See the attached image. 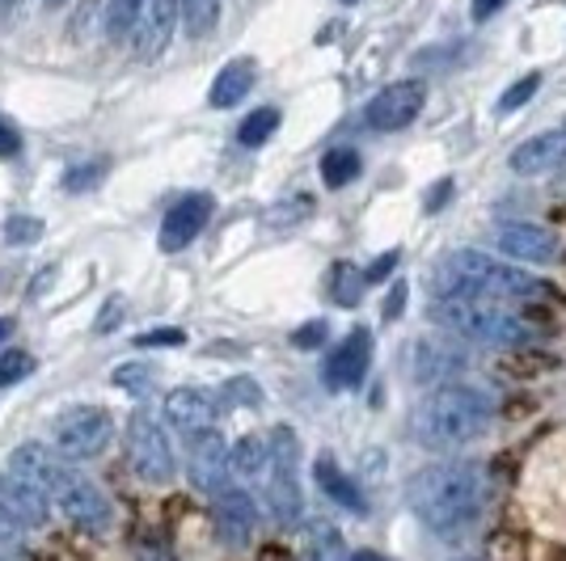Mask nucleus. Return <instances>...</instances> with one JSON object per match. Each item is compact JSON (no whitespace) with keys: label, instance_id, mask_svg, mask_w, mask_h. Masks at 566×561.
Returning <instances> with one entry per match:
<instances>
[{"label":"nucleus","instance_id":"f257e3e1","mask_svg":"<svg viewBox=\"0 0 566 561\" xmlns=\"http://www.w3.org/2000/svg\"><path fill=\"white\" fill-rule=\"evenodd\" d=\"M406 498H410V511L423 519V528L452 540L482 523L491 502V477L478 461H440L410 477Z\"/></svg>","mask_w":566,"mask_h":561},{"label":"nucleus","instance_id":"f03ea898","mask_svg":"<svg viewBox=\"0 0 566 561\" xmlns=\"http://www.w3.org/2000/svg\"><path fill=\"white\" fill-rule=\"evenodd\" d=\"M491 422H495V393L491 389L465 384V380H444L419 405L415 435L436 452H452V447H465L478 435H486Z\"/></svg>","mask_w":566,"mask_h":561},{"label":"nucleus","instance_id":"7ed1b4c3","mask_svg":"<svg viewBox=\"0 0 566 561\" xmlns=\"http://www.w3.org/2000/svg\"><path fill=\"white\" fill-rule=\"evenodd\" d=\"M431 317H436V326L461 334L478 347H528L545 334L537 321L520 317L516 308H507L503 300L457 296V292H440L431 305Z\"/></svg>","mask_w":566,"mask_h":561},{"label":"nucleus","instance_id":"20e7f679","mask_svg":"<svg viewBox=\"0 0 566 561\" xmlns=\"http://www.w3.org/2000/svg\"><path fill=\"white\" fill-rule=\"evenodd\" d=\"M444 275V292H457V296H486V300H537L545 296V287L537 275H528L516 262H499V257H486L478 250H452L440 266Z\"/></svg>","mask_w":566,"mask_h":561},{"label":"nucleus","instance_id":"39448f33","mask_svg":"<svg viewBox=\"0 0 566 561\" xmlns=\"http://www.w3.org/2000/svg\"><path fill=\"white\" fill-rule=\"evenodd\" d=\"M266 498L271 515L283 528H296L305 515V494H301V440L292 426H275L266 444Z\"/></svg>","mask_w":566,"mask_h":561},{"label":"nucleus","instance_id":"423d86ee","mask_svg":"<svg viewBox=\"0 0 566 561\" xmlns=\"http://www.w3.org/2000/svg\"><path fill=\"white\" fill-rule=\"evenodd\" d=\"M127 461L136 468V477H144L148 486H169L174 473H178L166 426L153 414H144V410H136L132 422H127Z\"/></svg>","mask_w":566,"mask_h":561},{"label":"nucleus","instance_id":"0eeeda50","mask_svg":"<svg viewBox=\"0 0 566 561\" xmlns=\"http://www.w3.org/2000/svg\"><path fill=\"white\" fill-rule=\"evenodd\" d=\"M115 440V419L102 405H72L55 419V452L69 461H94Z\"/></svg>","mask_w":566,"mask_h":561},{"label":"nucleus","instance_id":"6e6552de","mask_svg":"<svg viewBox=\"0 0 566 561\" xmlns=\"http://www.w3.org/2000/svg\"><path fill=\"white\" fill-rule=\"evenodd\" d=\"M9 473L30 481L34 490L48 494V498H55L72 477H81L64 452H55V447H48V444H34V440H30V444H18L9 452Z\"/></svg>","mask_w":566,"mask_h":561},{"label":"nucleus","instance_id":"1a4fd4ad","mask_svg":"<svg viewBox=\"0 0 566 561\" xmlns=\"http://www.w3.org/2000/svg\"><path fill=\"white\" fill-rule=\"evenodd\" d=\"M427 106V85L423 81H394L385 85L368 106H364V123L373 131H401L410 127L415 118L423 115Z\"/></svg>","mask_w":566,"mask_h":561},{"label":"nucleus","instance_id":"9d476101","mask_svg":"<svg viewBox=\"0 0 566 561\" xmlns=\"http://www.w3.org/2000/svg\"><path fill=\"white\" fill-rule=\"evenodd\" d=\"M55 502H60V515L76 523L81 532H106L111 523H115V507H111V498L102 486H94L90 477H72L64 490L55 494Z\"/></svg>","mask_w":566,"mask_h":561},{"label":"nucleus","instance_id":"9b49d317","mask_svg":"<svg viewBox=\"0 0 566 561\" xmlns=\"http://www.w3.org/2000/svg\"><path fill=\"white\" fill-rule=\"evenodd\" d=\"M174 30H178V0H140L132 34H127L136 60H157L169 47Z\"/></svg>","mask_w":566,"mask_h":561},{"label":"nucleus","instance_id":"f8f14e48","mask_svg":"<svg viewBox=\"0 0 566 561\" xmlns=\"http://www.w3.org/2000/svg\"><path fill=\"white\" fill-rule=\"evenodd\" d=\"M368 368H373V334L359 326L326 359V384H331L334 393H352V389L364 384Z\"/></svg>","mask_w":566,"mask_h":561},{"label":"nucleus","instance_id":"ddd939ff","mask_svg":"<svg viewBox=\"0 0 566 561\" xmlns=\"http://www.w3.org/2000/svg\"><path fill=\"white\" fill-rule=\"evenodd\" d=\"M212 515H216V532L224 544H250L254 540V528H259V507L254 498L241 490V486H220L212 494Z\"/></svg>","mask_w":566,"mask_h":561},{"label":"nucleus","instance_id":"4468645a","mask_svg":"<svg viewBox=\"0 0 566 561\" xmlns=\"http://www.w3.org/2000/svg\"><path fill=\"white\" fill-rule=\"evenodd\" d=\"M499 254L512 257L516 266H545V262L558 257V241L542 224L516 220V224H503L499 229Z\"/></svg>","mask_w":566,"mask_h":561},{"label":"nucleus","instance_id":"2eb2a0df","mask_svg":"<svg viewBox=\"0 0 566 561\" xmlns=\"http://www.w3.org/2000/svg\"><path fill=\"white\" fill-rule=\"evenodd\" d=\"M212 208H216L212 194H187V199H178L166 211V220H161V250L166 254L187 250L190 241L203 233V224L212 220Z\"/></svg>","mask_w":566,"mask_h":561},{"label":"nucleus","instance_id":"dca6fc26","mask_svg":"<svg viewBox=\"0 0 566 561\" xmlns=\"http://www.w3.org/2000/svg\"><path fill=\"white\" fill-rule=\"evenodd\" d=\"M48 494H39L30 481L13 477V473H0V519H9L13 528H43L48 523Z\"/></svg>","mask_w":566,"mask_h":561},{"label":"nucleus","instance_id":"f3484780","mask_svg":"<svg viewBox=\"0 0 566 561\" xmlns=\"http://www.w3.org/2000/svg\"><path fill=\"white\" fill-rule=\"evenodd\" d=\"M216 414H220V405L199 389H174L166 398V422L182 440H199V435L216 431Z\"/></svg>","mask_w":566,"mask_h":561},{"label":"nucleus","instance_id":"a211bd4d","mask_svg":"<svg viewBox=\"0 0 566 561\" xmlns=\"http://www.w3.org/2000/svg\"><path fill=\"white\" fill-rule=\"evenodd\" d=\"M507 169L520 173V178H537V173L566 169V136L563 131H545V136L516 144L512 157H507Z\"/></svg>","mask_w":566,"mask_h":561},{"label":"nucleus","instance_id":"6ab92c4d","mask_svg":"<svg viewBox=\"0 0 566 561\" xmlns=\"http://www.w3.org/2000/svg\"><path fill=\"white\" fill-rule=\"evenodd\" d=\"M190 444V481L199 486L203 494H216L220 486H229V447L224 440L208 431V435H199V440H187Z\"/></svg>","mask_w":566,"mask_h":561},{"label":"nucleus","instance_id":"aec40b11","mask_svg":"<svg viewBox=\"0 0 566 561\" xmlns=\"http://www.w3.org/2000/svg\"><path fill=\"white\" fill-rule=\"evenodd\" d=\"M313 477H317V490L322 494H331L334 502L343 507V511H352V515H368V498L355 490V481L338 468V461H334L331 452H322L317 456V465H313Z\"/></svg>","mask_w":566,"mask_h":561},{"label":"nucleus","instance_id":"412c9836","mask_svg":"<svg viewBox=\"0 0 566 561\" xmlns=\"http://www.w3.org/2000/svg\"><path fill=\"white\" fill-rule=\"evenodd\" d=\"M410 354H415L410 372H415V380H423V384H444V380H457V372L465 368V363H461V354L452 351V347H440V342H415Z\"/></svg>","mask_w":566,"mask_h":561},{"label":"nucleus","instance_id":"4be33fe9","mask_svg":"<svg viewBox=\"0 0 566 561\" xmlns=\"http://www.w3.org/2000/svg\"><path fill=\"white\" fill-rule=\"evenodd\" d=\"M254 81H259V68H254V60H233V64H224V68L216 72L208 102H212L216 110H229V106H237L241 97L254 89Z\"/></svg>","mask_w":566,"mask_h":561},{"label":"nucleus","instance_id":"5701e85b","mask_svg":"<svg viewBox=\"0 0 566 561\" xmlns=\"http://www.w3.org/2000/svg\"><path fill=\"white\" fill-rule=\"evenodd\" d=\"M229 473L233 477H262L266 473V440H259V435H245V440H237L233 447H229Z\"/></svg>","mask_w":566,"mask_h":561},{"label":"nucleus","instance_id":"b1692460","mask_svg":"<svg viewBox=\"0 0 566 561\" xmlns=\"http://www.w3.org/2000/svg\"><path fill=\"white\" fill-rule=\"evenodd\" d=\"M359 152L355 148H331L326 157H322V182L331 190H343V187H352L355 178H359Z\"/></svg>","mask_w":566,"mask_h":561},{"label":"nucleus","instance_id":"393cba45","mask_svg":"<svg viewBox=\"0 0 566 561\" xmlns=\"http://www.w3.org/2000/svg\"><path fill=\"white\" fill-rule=\"evenodd\" d=\"M178 18L190 39H208L220 22V0H178Z\"/></svg>","mask_w":566,"mask_h":561},{"label":"nucleus","instance_id":"a878e982","mask_svg":"<svg viewBox=\"0 0 566 561\" xmlns=\"http://www.w3.org/2000/svg\"><path fill=\"white\" fill-rule=\"evenodd\" d=\"M275 127H280V110H275V106H259V110H250L245 123L237 127V144L262 148V144L275 136Z\"/></svg>","mask_w":566,"mask_h":561},{"label":"nucleus","instance_id":"bb28decb","mask_svg":"<svg viewBox=\"0 0 566 561\" xmlns=\"http://www.w3.org/2000/svg\"><path fill=\"white\" fill-rule=\"evenodd\" d=\"M364 287H368V279H364V271H359V266H352V262H338V266L331 271V296H334V305H343V308L359 305Z\"/></svg>","mask_w":566,"mask_h":561},{"label":"nucleus","instance_id":"cd10ccee","mask_svg":"<svg viewBox=\"0 0 566 561\" xmlns=\"http://www.w3.org/2000/svg\"><path fill=\"white\" fill-rule=\"evenodd\" d=\"M308 561H347L343 558V540L331 523H313L308 532Z\"/></svg>","mask_w":566,"mask_h":561},{"label":"nucleus","instance_id":"c85d7f7f","mask_svg":"<svg viewBox=\"0 0 566 561\" xmlns=\"http://www.w3.org/2000/svg\"><path fill=\"white\" fill-rule=\"evenodd\" d=\"M102 178H106V161H102V157H90V161H76L69 173H64V190L85 194V190H94Z\"/></svg>","mask_w":566,"mask_h":561},{"label":"nucleus","instance_id":"c756f323","mask_svg":"<svg viewBox=\"0 0 566 561\" xmlns=\"http://www.w3.org/2000/svg\"><path fill=\"white\" fill-rule=\"evenodd\" d=\"M537 89H542V72H528V76H520L516 85H512L507 94L499 97V115H512V110H520V106H528Z\"/></svg>","mask_w":566,"mask_h":561},{"label":"nucleus","instance_id":"7c9ffc66","mask_svg":"<svg viewBox=\"0 0 566 561\" xmlns=\"http://www.w3.org/2000/svg\"><path fill=\"white\" fill-rule=\"evenodd\" d=\"M136 9H140V0H111V9H106V34L111 39H127L132 34V22H136Z\"/></svg>","mask_w":566,"mask_h":561},{"label":"nucleus","instance_id":"2f4dec72","mask_svg":"<svg viewBox=\"0 0 566 561\" xmlns=\"http://www.w3.org/2000/svg\"><path fill=\"white\" fill-rule=\"evenodd\" d=\"M115 384L118 389H127L132 398H140V393L153 389V368H148V363H123V368L115 372Z\"/></svg>","mask_w":566,"mask_h":561},{"label":"nucleus","instance_id":"473e14b6","mask_svg":"<svg viewBox=\"0 0 566 561\" xmlns=\"http://www.w3.org/2000/svg\"><path fill=\"white\" fill-rule=\"evenodd\" d=\"M43 236V220L39 215H13L9 224H4V241L9 245H30V241H39Z\"/></svg>","mask_w":566,"mask_h":561},{"label":"nucleus","instance_id":"72a5a7b5","mask_svg":"<svg viewBox=\"0 0 566 561\" xmlns=\"http://www.w3.org/2000/svg\"><path fill=\"white\" fill-rule=\"evenodd\" d=\"M30 372H34V359L25 351L0 354V389H4V384H18V380H25Z\"/></svg>","mask_w":566,"mask_h":561},{"label":"nucleus","instance_id":"f704fd0d","mask_svg":"<svg viewBox=\"0 0 566 561\" xmlns=\"http://www.w3.org/2000/svg\"><path fill=\"white\" fill-rule=\"evenodd\" d=\"M224 401H229V405H262V389L250 375H241V380H229V384H224Z\"/></svg>","mask_w":566,"mask_h":561},{"label":"nucleus","instance_id":"c9c22d12","mask_svg":"<svg viewBox=\"0 0 566 561\" xmlns=\"http://www.w3.org/2000/svg\"><path fill=\"white\" fill-rule=\"evenodd\" d=\"M182 342H187L182 329H153V334H140V338H136V347H144V351H148V347H182Z\"/></svg>","mask_w":566,"mask_h":561},{"label":"nucleus","instance_id":"e433bc0d","mask_svg":"<svg viewBox=\"0 0 566 561\" xmlns=\"http://www.w3.org/2000/svg\"><path fill=\"white\" fill-rule=\"evenodd\" d=\"M326 334H331L326 321H308L305 329H296V334H292V342H296L301 351H313V347H322V342H326Z\"/></svg>","mask_w":566,"mask_h":561},{"label":"nucleus","instance_id":"4c0bfd02","mask_svg":"<svg viewBox=\"0 0 566 561\" xmlns=\"http://www.w3.org/2000/svg\"><path fill=\"white\" fill-rule=\"evenodd\" d=\"M22 152V136H18V127L9 123V118H0V161H13Z\"/></svg>","mask_w":566,"mask_h":561},{"label":"nucleus","instance_id":"58836bf2","mask_svg":"<svg viewBox=\"0 0 566 561\" xmlns=\"http://www.w3.org/2000/svg\"><path fill=\"white\" fill-rule=\"evenodd\" d=\"M406 296H410V287H406V283L398 279L394 287H389V300L380 305V317H385V321H398L401 308H406Z\"/></svg>","mask_w":566,"mask_h":561},{"label":"nucleus","instance_id":"ea45409f","mask_svg":"<svg viewBox=\"0 0 566 561\" xmlns=\"http://www.w3.org/2000/svg\"><path fill=\"white\" fill-rule=\"evenodd\" d=\"M398 262H401V250H389V254H380L377 262H373V266L364 271V279H368V283H380L385 275H394V271H398Z\"/></svg>","mask_w":566,"mask_h":561},{"label":"nucleus","instance_id":"a19ab883","mask_svg":"<svg viewBox=\"0 0 566 561\" xmlns=\"http://www.w3.org/2000/svg\"><path fill=\"white\" fill-rule=\"evenodd\" d=\"M22 549V528H13L9 519H0V558H13Z\"/></svg>","mask_w":566,"mask_h":561},{"label":"nucleus","instance_id":"79ce46f5","mask_svg":"<svg viewBox=\"0 0 566 561\" xmlns=\"http://www.w3.org/2000/svg\"><path fill=\"white\" fill-rule=\"evenodd\" d=\"M452 194V178H444V182H436L431 187V194H427V211H440L444 208V199Z\"/></svg>","mask_w":566,"mask_h":561},{"label":"nucleus","instance_id":"37998d69","mask_svg":"<svg viewBox=\"0 0 566 561\" xmlns=\"http://www.w3.org/2000/svg\"><path fill=\"white\" fill-rule=\"evenodd\" d=\"M503 4H507V0H473V22H486V18H495Z\"/></svg>","mask_w":566,"mask_h":561},{"label":"nucleus","instance_id":"c03bdc74","mask_svg":"<svg viewBox=\"0 0 566 561\" xmlns=\"http://www.w3.org/2000/svg\"><path fill=\"white\" fill-rule=\"evenodd\" d=\"M347 561H385V558H380V553H373V549H355Z\"/></svg>","mask_w":566,"mask_h":561},{"label":"nucleus","instance_id":"a18cd8bd","mask_svg":"<svg viewBox=\"0 0 566 561\" xmlns=\"http://www.w3.org/2000/svg\"><path fill=\"white\" fill-rule=\"evenodd\" d=\"M9 329H13V321H9V317H0V342L9 338Z\"/></svg>","mask_w":566,"mask_h":561},{"label":"nucleus","instance_id":"49530a36","mask_svg":"<svg viewBox=\"0 0 566 561\" xmlns=\"http://www.w3.org/2000/svg\"><path fill=\"white\" fill-rule=\"evenodd\" d=\"M43 4H51V9H60V4H69V0H43Z\"/></svg>","mask_w":566,"mask_h":561},{"label":"nucleus","instance_id":"de8ad7c7","mask_svg":"<svg viewBox=\"0 0 566 561\" xmlns=\"http://www.w3.org/2000/svg\"><path fill=\"white\" fill-rule=\"evenodd\" d=\"M9 4H13V0H0V13H4V9H9Z\"/></svg>","mask_w":566,"mask_h":561},{"label":"nucleus","instance_id":"09e8293b","mask_svg":"<svg viewBox=\"0 0 566 561\" xmlns=\"http://www.w3.org/2000/svg\"><path fill=\"white\" fill-rule=\"evenodd\" d=\"M343 4H355V0H343Z\"/></svg>","mask_w":566,"mask_h":561},{"label":"nucleus","instance_id":"8fccbe9b","mask_svg":"<svg viewBox=\"0 0 566 561\" xmlns=\"http://www.w3.org/2000/svg\"><path fill=\"white\" fill-rule=\"evenodd\" d=\"M563 136H566V123H563Z\"/></svg>","mask_w":566,"mask_h":561},{"label":"nucleus","instance_id":"3c124183","mask_svg":"<svg viewBox=\"0 0 566 561\" xmlns=\"http://www.w3.org/2000/svg\"><path fill=\"white\" fill-rule=\"evenodd\" d=\"M0 561H9V558H0Z\"/></svg>","mask_w":566,"mask_h":561}]
</instances>
